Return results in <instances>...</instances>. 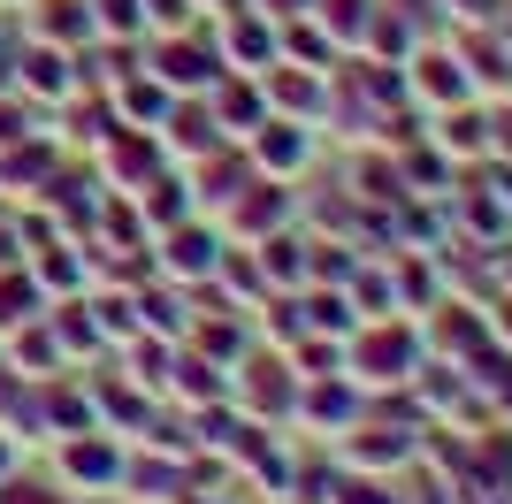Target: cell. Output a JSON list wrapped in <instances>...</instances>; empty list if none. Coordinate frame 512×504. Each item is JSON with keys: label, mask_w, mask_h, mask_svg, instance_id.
<instances>
[{"label": "cell", "mask_w": 512, "mask_h": 504, "mask_svg": "<svg viewBox=\"0 0 512 504\" xmlns=\"http://www.w3.org/2000/svg\"><path fill=\"white\" fill-rule=\"evenodd\" d=\"M69 466H77V474H107V466H115V459H107L100 443H85V451H69Z\"/></svg>", "instance_id": "obj_1"}, {"label": "cell", "mask_w": 512, "mask_h": 504, "mask_svg": "<svg viewBox=\"0 0 512 504\" xmlns=\"http://www.w3.org/2000/svg\"><path fill=\"white\" fill-rule=\"evenodd\" d=\"M31 84H69V69L54 62V54H39V62H31Z\"/></svg>", "instance_id": "obj_2"}]
</instances>
